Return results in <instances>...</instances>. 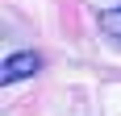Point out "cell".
<instances>
[{
  "label": "cell",
  "mask_w": 121,
  "mask_h": 116,
  "mask_svg": "<svg viewBox=\"0 0 121 116\" xmlns=\"http://www.w3.org/2000/svg\"><path fill=\"white\" fill-rule=\"evenodd\" d=\"M38 66H42V58H38L34 50H25V54H13V58H4L0 83H17V79H29V75H34Z\"/></svg>",
  "instance_id": "obj_1"
},
{
  "label": "cell",
  "mask_w": 121,
  "mask_h": 116,
  "mask_svg": "<svg viewBox=\"0 0 121 116\" xmlns=\"http://www.w3.org/2000/svg\"><path fill=\"white\" fill-rule=\"evenodd\" d=\"M100 33H104L113 46L121 50V4H117V8H104V12H100Z\"/></svg>",
  "instance_id": "obj_2"
}]
</instances>
